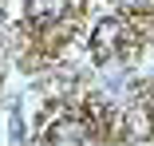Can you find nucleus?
<instances>
[{"instance_id":"f257e3e1","label":"nucleus","mask_w":154,"mask_h":146,"mask_svg":"<svg viewBox=\"0 0 154 146\" xmlns=\"http://www.w3.org/2000/svg\"><path fill=\"white\" fill-rule=\"evenodd\" d=\"M122 40H127V32H122V20L107 16V20L95 24V32H91V55H95L99 63H107L111 55L122 47Z\"/></svg>"},{"instance_id":"f03ea898","label":"nucleus","mask_w":154,"mask_h":146,"mask_svg":"<svg viewBox=\"0 0 154 146\" xmlns=\"http://www.w3.org/2000/svg\"><path fill=\"white\" fill-rule=\"evenodd\" d=\"M24 12H28V20H32L36 28H48V24H55L67 12V0H28Z\"/></svg>"},{"instance_id":"7ed1b4c3","label":"nucleus","mask_w":154,"mask_h":146,"mask_svg":"<svg viewBox=\"0 0 154 146\" xmlns=\"http://www.w3.org/2000/svg\"><path fill=\"white\" fill-rule=\"evenodd\" d=\"M150 123H154V111H150Z\"/></svg>"}]
</instances>
